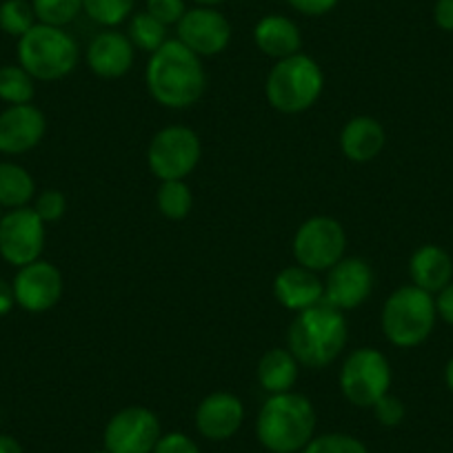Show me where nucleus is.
<instances>
[{"mask_svg":"<svg viewBox=\"0 0 453 453\" xmlns=\"http://www.w3.org/2000/svg\"><path fill=\"white\" fill-rule=\"evenodd\" d=\"M434 20L444 32H453V0H435Z\"/></svg>","mask_w":453,"mask_h":453,"instance_id":"obj_37","label":"nucleus"},{"mask_svg":"<svg viewBox=\"0 0 453 453\" xmlns=\"http://www.w3.org/2000/svg\"><path fill=\"white\" fill-rule=\"evenodd\" d=\"M16 304L29 313H42L60 303L65 291L63 273L47 260H36L19 269L14 278Z\"/></svg>","mask_w":453,"mask_h":453,"instance_id":"obj_13","label":"nucleus"},{"mask_svg":"<svg viewBox=\"0 0 453 453\" xmlns=\"http://www.w3.org/2000/svg\"><path fill=\"white\" fill-rule=\"evenodd\" d=\"M203 145L198 134L185 125H169L151 138L147 147L150 172L163 180H185L200 163Z\"/></svg>","mask_w":453,"mask_h":453,"instance_id":"obj_8","label":"nucleus"},{"mask_svg":"<svg viewBox=\"0 0 453 453\" xmlns=\"http://www.w3.org/2000/svg\"><path fill=\"white\" fill-rule=\"evenodd\" d=\"M303 453H369V449L349 434H322L316 435Z\"/></svg>","mask_w":453,"mask_h":453,"instance_id":"obj_30","label":"nucleus"},{"mask_svg":"<svg viewBox=\"0 0 453 453\" xmlns=\"http://www.w3.org/2000/svg\"><path fill=\"white\" fill-rule=\"evenodd\" d=\"M94 453H109V451H104V449H103V451H94Z\"/></svg>","mask_w":453,"mask_h":453,"instance_id":"obj_42","label":"nucleus"},{"mask_svg":"<svg viewBox=\"0 0 453 453\" xmlns=\"http://www.w3.org/2000/svg\"><path fill=\"white\" fill-rule=\"evenodd\" d=\"M145 82L158 104L167 109H189L204 96L207 72L203 58L176 38L150 56Z\"/></svg>","mask_w":453,"mask_h":453,"instance_id":"obj_1","label":"nucleus"},{"mask_svg":"<svg viewBox=\"0 0 453 453\" xmlns=\"http://www.w3.org/2000/svg\"><path fill=\"white\" fill-rule=\"evenodd\" d=\"M296 263L311 272H329L334 265L345 258L347 232L331 216H313L304 220L296 232L294 242Z\"/></svg>","mask_w":453,"mask_h":453,"instance_id":"obj_9","label":"nucleus"},{"mask_svg":"<svg viewBox=\"0 0 453 453\" xmlns=\"http://www.w3.org/2000/svg\"><path fill=\"white\" fill-rule=\"evenodd\" d=\"M32 209L47 225V222H56L65 216V211H67V198H65L63 191L45 189L42 194L36 196V203H34Z\"/></svg>","mask_w":453,"mask_h":453,"instance_id":"obj_31","label":"nucleus"},{"mask_svg":"<svg viewBox=\"0 0 453 453\" xmlns=\"http://www.w3.org/2000/svg\"><path fill=\"white\" fill-rule=\"evenodd\" d=\"M322 89H325V73L320 65L303 51L276 60L265 85L269 104L287 116L311 109L322 96Z\"/></svg>","mask_w":453,"mask_h":453,"instance_id":"obj_5","label":"nucleus"},{"mask_svg":"<svg viewBox=\"0 0 453 453\" xmlns=\"http://www.w3.org/2000/svg\"><path fill=\"white\" fill-rule=\"evenodd\" d=\"M373 282L376 276L367 260L358 256H345L329 269L325 280V303L340 311L358 309L372 296Z\"/></svg>","mask_w":453,"mask_h":453,"instance_id":"obj_12","label":"nucleus"},{"mask_svg":"<svg viewBox=\"0 0 453 453\" xmlns=\"http://www.w3.org/2000/svg\"><path fill=\"white\" fill-rule=\"evenodd\" d=\"M156 207L167 220H185L194 207V196L185 180H163L156 191Z\"/></svg>","mask_w":453,"mask_h":453,"instance_id":"obj_24","label":"nucleus"},{"mask_svg":"<svg viewBox=\"0 0 453 453\" xmlns=\"http://www.w3.org/2000/svg\"><path fill=\"white\" fill-rule=\"evenodd\" d=\"M435 309H438V318L453 326V280L440 294H435Z\"/></svg>","mask_w":453,"mask_h":453,"instance_id":"obj_36","label":"nucleus"},{"mask_svg":"<svg viewBox=\"0 0 453 453\" xmlns=\"http://www.w3.org/2000/svg\"><path fill=\"white\" fill-rule=\"evenodd\" d=\"M254 41L256 47L263 51L269 58H289V56L300 54L303 47V34H300L298 25L291 19L280 14L265 16L256 23L254 27Z\"/></svg>","mask_w":453,"mask_h":453,"instance_id":"obj_20","label":"nucleus"},{"mask_svg":"<svg viewBox=\"0 0 453 453\" xmlns=\"http://www.w3.org/2000/svg\"><path fill=\"white\" fill-rule=\"evenodd\" d=\"M340 391L347 403L358 409H372L391 387V365L373 347L354 349L340 369Z\"/></svg>","mask_w":453,"mask_h":453,"instance_id":"obj_7","label":"nucleus"},{"mask_svg":"<svg viewBox=\"0 0 453 453\" xmlns=\"http://www.w3.org/2000/svg\"><path fill=\"white\" fill-rule=\"evenodd\" d=\"M242 422H245V404L229 391H213L200 400L196 409V429L213 442H222L236 435Z\"/></svg>","mask_w":453,"mask_h":453,"instance_id":"obj_16","label":"nucleus"},{"mask_svg":"<svg viewBox=\"0 0 453 453\" xmlns=\"http://www.w3.org/2000/svg\"><path fill=\"white\" fill-rule=\"evenodd\" d=\"M298 14L304 16H325L338 5V0H287Z\"/></svg>","mask_w":453,"mask_h":453,"instance_id":"obj_35","label":"nucleus"},{"mask_svg":"<svg viewBox=\"0 0 453 453\" xmlns=\"http://www.w3.org/2000/svg\"><path fill=\"white\" fill-rule=\"evenodd\" d=\"M151 453H200V449L189 435L173 431V434L160 435L158 444H156Z\"/></svg>","mask_w":453,"mask_h":453,"instance_id":"obj_34","label":"nucleus"},{"mask_svg":"<svg viewBox=\"0 0 453 453\" xmlns=\"http://www.w3.org/2000/svg\"><path fill=\"white\" fill-rule=\"evenodd\" d=\"M256 373H258L260 387L269 395L287 394V391H294L296 382H298L300 363L289 349L273 347V349L265 351L263 358L258 360V372Z\"/></svg>","mask_w":453,"mask_h":453,"instance_id":"obj_22","label":"nucleus"},{"mask_svg":"<svg viewBox=\"0 0 453 453\" xmlns=\"http://www.w3.org/2000/svg\"><path fill=\"white\" fill-rule=\"evenodd\" d=\"M16 304V296H14V285L5 282L0 278V316H5L14 309Z\"/></svg>","mask_w":453,"mask_h":453,"instance_id":"obj_38","label":"nucleus"},{"mask_svg":"<svg viewBox=\"0 0 453 453\" xmlns=\"http://www.w3.org/2000/svg\"><path fill=\"white\" fill-rule=\"evenodd\" d=\"M349 340V325L345 311L320 303L294 318L287 331V349L294 354L300 367L325 369L338 358Z\"/></svg>","mask_w":453,"mask_h":453,"instance_id":"obj_2","label":"nucleus"},{"mask_svg":"<svg viewBox=\"0 0 453 453\" xmlns=\"http://www.w3.org/2000/svg\"><path fill=\"white\" fill-rule=\"evenodd\" d=\"M273 296L282 307L300 313L325 303V282L311 269L303 265H291L273 278Z\"/></svg>","mask_w":453,"mask_h":453,"instance_id":"obj_18","label":"nucleus"},{"mask_svg":"<svg viewBox=\"0 0 453 453\" xmlns=\"http://www.w3.org/2000/svg\"><path fill=\"white\" fill-rule=\"evenodd\" d=\"M147 14L154 16L163 25H178L187 14L185 0H147Z\"/></svg>","mask_w":453,"mask_h":453,"instance_id":"obj_33","label":"nucleus"},{"mask_svg":"<svg viewBox=\"0 0 453 453\" xmlns=\"http://www.w3.org/2000/svg\"><path fill=\"white\" fill-rule=\"evenodd\" d=\"M176 27L178 41L189 47L200 58L222 54L232 41V25L213 7L187 10Z\"/></svg>","mask_w":453,"mask_h":453,"instance_id":"obj_14","label":"nucleus"},{"mask_svg":"<svg viewBox=\"0 0 453 453\" xmlns=\"http://www.w3.org/2000/svg\"><path fill=\"white\" fill-rule=\"evenodd\" d=\"M36 96L32 73L25 72L20 65L0 67V100L7 104H29Z\"/></svg>","mask_w":453,"mask_h":453,"instance_id":"obj_25","label":"nucleus"},{"mask_svg":"<svg viewBox=\"0 0 453 453\" xmlns=\"http://www.w3.org/2000/svg\"><path fill=\"white\" fill-rule=\"evenodd\" d=\"M36 20L51 27H65L82 12V0H32Z\"/></svg>","mask_w":453,"mask_h":453,"instance_id":"obj_29","label":"nucleus"},{"mask_svg":"<svg viewBox=\"0 0 453 453\" xmlns=\"http://www.w3.org/2000/svg\"><path fill=\"white\" fill-rule=\"evenodd\" d=\"M0 453H23V447H20L19 440L12 438V435L0 434Z\"/></svg>","mask_w":453,"mask_h":453,"instance_id":"obj_39","label":"nucleus"},{"mask_svg":"<svg viewBox=\"0 0 453 453\" xmlns=\"http://www.w3.org/2000/svg\"><path fill=\"white\" fill-rule=\"evenodd\" d=\"M438 320L435 298L416 285H404L387 298L382 307V334L394 347L413 349L422 345Z\"/></svg>","mask_w":453,"mask_h":453,"instance_id":"obj_4","label":"nucleus"},{"mask_svg":"<svg viewBox=\"0 0 453 453\" xmlns=\"http://www.w3.org/2000/svg\"><path fill=\"white\" fill-rule=\"evenodd\" d=\"M45 250V222L32 207L10 209L0 218V256L14 267L41 260Z\"/></svg>","mask_w":453,"mask_h":453,"instance_id":"obj_11","label":"nucleus"},{"mask_svg":"<svg viewBox=\"0 0 453 453\" xmlns=\"http://www.w3.org/2000/svg\"><path fill=\"white\" fill-rule=\"evenodd\" d=\"M409 276L411 285L429 291L431 296L440 294L453 280V260L442 247L422 245L413 251L409 260Z\"/></svg>","mask_w":453,"mask_h":453,"instance_id":"obj_21","label":"nucleus"},{"mask_svg":"<svg viewBox=\"0 0 453 453\" xmlns=\"http://www.w3.org/2000/svg\"><path fill=\"white\" fill-rule=\"evenodd\" d=\"M194 3L198 7H213V5H220V3H225V0H194Z\"/></svg>","mask_w":453,"mask_h":453,"instance_id":"obj_41","label":"nucleus"},{"mask_svg":"<svg viewBox=\"0 0 453 453\" xmlns=\"http://www.w3.org/2000/svg\"><path fill=\"white\" fill-rule=\"evenodd\" d=\"M316 425L318 416L311 400L287 391L265 400L256 418V435L269 453H303L316 438Z\"/></svg>","mask_w":453,"mask_h":453,"instance_id":"obj_3","label":"nucleus"},{"mask_svg":"<svg viewBox=\"0 0 453 453\" xmlns=\"http://www.w3.org/2000/svg\"><path fill=\"white\" fill-rule=\"evenodd\" d=\"M373 416L382 426H398L404 420V403L394 394H385L376 404H373Z\"/></svg>","mask_w":453,"mask_h":453,"instance_id":"obj_32","label":"nucleus"},{"mask_svg":"<svg viewBox=\"0 0 453 453\" xmlns=\"http://www.w3.org/2000/svg\"><path fill=\"white\" fill-rule=\"evenodd\" d=\"M444 382H447L449 391H451V394H453V358L449 360L447 367H444Z\"/></svg>","mask_w":453,"mask_h":453,"instance_id":"obj_40","label":"nucleus"},{"mask_svg":"<svg viewBox=\"0 0 453 453\" xmlns=\"http://www.w3.org/2000/svg\"><path fill=\"white\" fill-rule=\"evenodd\" d=\"M136 47L132 45L129 36L120 32H100L87 47V65L98 78H123L132 72Z\"/></svg>","mask_w":453,"mask_h":453,"instance_id":"obj_17","label":"nucleus"},{"mask_svg":"<svg viewBox=\"0 0 453 453\" xmlns=\"http://www.w3.org/2000/svg\"><path fill=\"white\" fill-rule=\"evenodd\" d=\"M127 36L136 50L147 51L151 56L156 50H160L167 42V25L156 20L147 12H138L132 19V23H129Z\"/></svg>","mask_w":453,"mask_h":453,"instance_id":"obj_26","label":"nucleus"},{"mask_svg":"<svg viewBox=\"0 0 453 453\" xmlns=\"http://www.w3.org/2000/svg\"><path fill=\"white\" fill-rule=\"evenodd\" d=\"M136 0H82V10L94 23L103 27H116L129 19Z\"/></svg>","mask_w":453,"mask_h":453,"instance_id":"obj_28","label":"nucleus"},{"mask_svg":"<svg viewBox=\"0 0 453 453\" xmlns=\"http://www.w3.org/2000/svg\"><path fill=\"white\" fill-rule=\"evenodd\" d=\"M81 47L63 27L36 23L19 38V65L34 81L54 82L78 67Z\"/></svg>","mask_w":453,"mask_h":453,"instance_id":"obj_6","label":"nucleus"},{"mask_svg":"<svg viewBox=\"0 0 453 453\" xmlns=\"http://www.w3.org/2000/svg\"><path fill=\"white\" fill-rule=\"evenodd\" d=\"M387 145V132L380 120L356 116L340 132V150L351 163H372Z\"/></svg>","mask_w":453,"mask_h":453,"instance_id":"obj_19","label":"nucleus"},{"mask_svg":"<svg viewBox=\"0 0 453 453\" xmlns=\"http://www.w3.org/2000/svg\"><path fill=\"white\" fill-rule=\"evenodd\" d=\"M36 25V14L29 0H5L0 5V29L7 36L23 38Z\"/></svg>","mask_w":453,"mask_h":453,"instance_id":"obj_27","label":"nucleus"},{"mask_svg":"<svg viewBox=\"0 0 453 453\" xmlns=\"http://www.w3.org/2000/svg\"><path fill=\"white\" fill-rule=\"evenodd\" d=\"M160 420L147 407H125L109 418L103 431L104 451L109 453H151L158 444Z\"/></svg>","mask_w":453,"mask_h":453,"instance_id":"obj_10","label":"nucleus"},{"mask_svg":"<svg viewBox=\"0 0 453 453\" xmlns=\"http://www.w3.org/2000/svg\"><path fill=\"white\" fill-rule=\"evenodd\" d=\"M36 196V182L32 173L16 163H0V207H29Z\"/></svg>","mask_w":453,"mask_h":453,"instance_id":"obj_23","label":"nucleus"},{"mask_svg":"<svg viewBox=\"0 0 453 453\" xmlns=\"http://www.w3.org/2000/svg\"><path fill=\"white\" fill-rule=\"evenodd\" d=\"M47 132L45 113L36 104H10L0 113V154H27Z\"/></svg>","mask_w":453,"mask_h":453,"instance_id":"obj_15","label":"nucleus"}]
</instances>
